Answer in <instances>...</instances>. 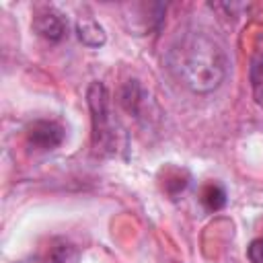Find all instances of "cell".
<instances>
[{
	"instance_id": "6da1fadb",
	"label": "cell",
	"mask_w": 263,
	"mask_h": 263,
	"mask_svg": "<svg viewBox=\"0 0 263 263\" xmlns=\"http://www.w3.org/2000/svg\"><path fill=\"white\" fill-rule=\"evenodd\" d=\"M166 68L191 92L216 90L228 72V55L216 37L199 29H187L175 37L166 51Z\"/></svg>"
},
{
	"instance_id": "7a4b0ae2",
	"label": "cell",
	"mask_w": 263,
	"mask_h": 263,
	"mask_svg": "<svg viewBox=\"0 0 263 263\" xmlns=\"http://www.w3.org/2000/svg\"><path fill=\"white\" fill-rule=\"evenodd\" d=\"M86 103L92 123V150L99 156H115L119 150L121 127L111 111L109 90L103 82H92L86 90Z\"/></svg>"
},
{
	"instance_id": "3957f363",
	"label": "cell",
	"mask_w": 263,
	"mask_h": 263,
	"mask_svg": "<svg viewBox=\"0 0 263 263\" xmlns=\"http://www.w3.org/2000/svg\"><path fill=\"white\" fill-rule=\"evenodd\" d=\"M64 142V127L51 119H37L27 127V144L33 150H53Z\"/></svg>"
},
{
	"instance_id": "277c9868",
	"label": "cell",
	"mask_w": 263,
	"mask_h": 263,
	"mask_svg": "<svg viewBox=\"0 0 263 263\" xmlns=\"http://www.w3.org/2000/svg\"><path fill=\"white\" fill-rule=\"evenodd\" d=\"M33 31L39 37L55 43V41H62L66 37V33H68V21L55 8L43 6L33 16Z\"/></svg>"
},
{
	"instance_id": "5b68a950",
	"label": "cell",
	"mask_w": 263,
	"mask_h": 263,
	"mask_svg": "<svg viewBox=\"0 0 263 263\" xmlns=\"http://www.w3.org/2000/svg\"><path fill=\"white\" fill-rule=\"evenodd\" d=\"M76 35L88 47H101L107 41V35L103 31V27L92 16H80L76 21Z\"/></svg>"
},
{
	"instance_id": "8992f818",
	"label": "cell",
	"mask_w": 263,
	"mask_h": 263,
	"mask_svg": "<svg viewBox=\"0 0 263 263\" xmlns=\"http://www.w3.org/2000/svg\"><path fill=\"white\" fill-rule=\"evenodd\" d=\"M70 253H72V249L66 242H51L49 249L33 255L29 261H23V263H68Z\"/></svg>"
},
{
	"instance_id": "52a82bcc",
	"label": "cell",
	"mask_w": 263,
	"mask_h": 263,
	"mask_svg": "<svg viewBox=\"0 0 263 263\" xmlns=\"http://www.w3.org/2000/svg\"><path fill=\"white\" fill-rule=\"evenodd\" d=\"M201 203L210 210V212H218L224 208L226 203V193L220 185L216 183H208L203 189H201Z\"/></svg>"
},
{
	"instance_id": "ba28073f",
	"label": "cell",
	"mask_w": 263,
	"mask_h": 263,
	"mask_svg": "<svg viewBox=\"0 0 263 263\" xmlns=\"http://www.w3.org/2000/svg\"><path fill=\"white\" fill-rule=\"evenodd\" d=\"M249 76H251V86H253V97L255 101L263 107V53L255 55L253 62H251V70H249Z\"/></svg>"
},
{
	"instance_id": "9c48e42d",
	"label": "cell",
	"mask_w": 263,
	"mask_h": 263,
	"mask_svg": "<svg viewBox=\"0 0 263 263\" xmlns=\"http://www.w3.org/2000/svg\"><path fill=\"white\" fill-rule=\"evenodd\" d=\"M247 257L251 263H263V238H255L249 249H247Z\"/></svg>"
}]
</instances>
